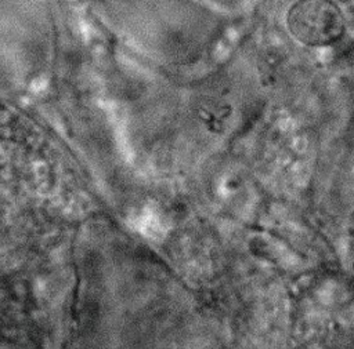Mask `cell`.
I'll list each match as a JSON object with an SVG mask.
<instances>
[{
  "mask_svg": "<svg viewBox=\"0 0 354 349\" xmlns=\"http://www.w3.org/2000/svg\"><path fill=\"white\" fill-rule=\"evenodd\" d=\"M292 34L308 46H325L336 41L343 30L340 10L328 1H301L288 14Z\"/></svg>",
  "mask_w": 354,
  "mask_h": 349,
  "instance_id": "6da1fadb",
  "label": "cell"
}]
</instances>
